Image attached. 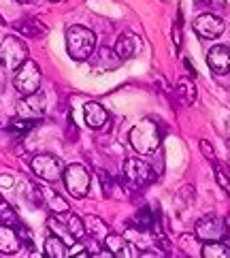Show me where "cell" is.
I'll return each mask as SVG.
<instances>
[{
	"label": "cell",
	"mask_w": 230,
	"mask_h": 258,
	"mask_svg": "<svg viewBox=\"0 0 230 258\" xmlns=\"http://www.w3.org/2000/svg\"><path fill=\"white\" fill-rule=\"evenodd\" d=\"M160 141H162V133H160V126L156 124L154 119L145 117L136 126H132L130 145L134 147V152H139L143 156L154 154V152H158Z\"/></svg>",
	"instance_id": "cell-1"
},
{
	"label": "cell",
	"mask_w": 230,
	"mask_h": 258,
	"mask_svg": "<svg viewBox=\"0 0 230 258\" xmlns=\"http://www.w3.org/2000/svg\"><path fill=\"white\" fill-rule=\"evenodd\" d=\"M66 49L75 62H86L96 49V36L86 26H70L66 30Z\"/></svg>",
	"instance_id": "cell-2"
},
{
	"label": "cell",
	"mask_w": 230,
	"mask_h": 258,
	"mask_svg": "<svg viewBox=\"0 0 230 258\" xmlns=\"http://www.w3.org/2000/svg\"><path fill=\"white\" fill-rule=\"evenodd\" d=\"M122 175H124V183L130 190H141L156 181V171L151 169V164L141 158H128L124 162Z\"/></svg>",
	"instance_id": "cell-3"
},
{
	"label": "cell",
	"mask_w": 230,
	"mask_h": 258,
	"mask_svg": "<svg viewBox=\"0 0 230 258\" xmlns=\"http://www.w3.org/2000/svg\"><path fill=\"white\" fill-rule=\"evenodd\" d=\"M28 60V47L20 36L9 34L0 41V67L5 71H17L22 64Z\"/></svg>",
	"instance_id": "cell-4"
},
{
	"label": "cell",
	"mask_w": 230,
	"mask_h": 258,
	"mask_svg": "<svg viewBox=\"0 0 230 258\" xmlns=\"http://www.w3.org/2000/svg\"><path fill=\"white\" fill-rule=\"evenodd\" d=\"M41 69L39 64L32 60H26L17 71H13V88L20 92L22 96H28L39 92L41 88Z\"/></svg>",
	"instance_id": "cell-5"
},
{
	"label": "cell",
	"mask_w": 230,
	"mask_h": 258,
	"mask_svg": "<svg viewBox=\"0 0 230 258\" xmlns=\"http://www.w3.org/2000/svg\"><path fill=\"white\" fill-rule=\"evenodd\" d=\"M230 233V226L224 218L219 216H205L200 218L194 226V235L200 241H226Z\"/></svg>",
	"instance_id": "cell-6"
},
{
	"label": "cell",
	"mask_w": 230,
	"mask_h": 258,
	"mask_svg": "<svg viewBox=\"0 0 230 258\" xmlns=\"http://www.w3.org/2000/svg\"><path fill=\"white\" fill-rule=\"evenodd\" d=\"M90 171L84 167V164H68L64 169V186H66L68 195H72L75 199H84L90 192Z\"/></svg>",
	"instance_id": "cell-7"
},
{
	"label": "cell",
	"mask_w": 230,
	"mask_h": 258,
	"mask_svg": "<svg viewBox=\"0 0 230 258\" xmlns=\"http://www.w3.org/2000/svg\"><path fill=\"white\" fill-rule=\"evenodd\" d=\"M30 167L34 171V175H39L41 179L45 181H58L64 177V164L62 160L58 158V156H53V154H39V156H34L32 162H30Z\"/></svg>",
	"instance_id": "cell-8"
},
{
	"label": "cell",
	"mask_w": 230,
	"mask_h": 258,
	"mask_svg": "<svg viewBox=\"0 0 230 258\" xmlns=\"http://www.w3.org/2000/svg\"><path fill=\"white\" fill-rule=\"evenodd\" d=\"M194 32L200 39H217L224 32V22L213 13H202L194 20Z\"/></svg>",
	"instance_id": "cell-9"
},
{
	"label": "cell",
	"mask_w": 230,
	"mask_h": 258,
	"mask_svg": "<svg viewBox=\"0 0 230 258\" xmlns=\"http://www.w3.org/2000/svg\"><path fill=\"white\" fill-rule=\"evenodd\" d=\"M17 113L20 117H32V119H41L45 113V94L43 92H34L22 98V103L17 105Z\"/></svg>",
	"instance_id": "cell-10"
},
{
	"label": "cell",
	"mask_w": 230,
	"mask_h": 258,
	"mask_svg": "<svg viewBox=\"0 0 230 258\" xmlns=\"http://www.w3.org/2000/svg\"><path fill=\"white\" fill-rule=\"evenodd\" d=\"M207 64H209L211 71L217 73V75H226L230 71V49L226 45H215V47H211L207 53Z\"/></svg>",
	"instance_id": "cell-11"
},
{
	"label": "cell",
	"mask_w": 230,
	"mask_h": 258,
	"mask_svg": "<svg viewBox=\"0 0 230 258\" xmlns=\"http://www.w3.org/2000/svg\"><path fill=\"white\" fill-rule=\"evenodd\" d=\"M22 245V237L15 226L0 224V254H17Z\"/></svg>",
	"instance_id": "cell-12"
},
{
	"label": "cell",
	"mask_w": 230,
	"mask_h": 258,
	"mask_svg": "<svg viewBox=\"0 0 230 258\" xmlns=\"http://www.w3.org/2000/svg\"><path fill=\"white\" fill-rule=\"evenodd\" d=\"M90 60H92V67L98 71H113L124 62L115 49H109V47H100L96 53H92Z\"/></svg>",
	"instance_id": "cell-13"
},
{
	"label": "cell",
	"mask_w": 230,
	"mask_h": 258,
	"mask_svg": "<svg viewBox=\"0 0 230 258\" xmlns=\"http://www.w3.org/2000/svg\"><path fill=\"white\" fill-rule=\"evenodd\" d=\"M84 119H86V124L92 128V131H98V128H103L109 122V113L100 103H86Z\"/></svg>",
	"instance_id": "cell-14"
},
{
	"label": "cell",
	"mask_w": 230,
	"mask_h": 258,
	"mask_svg": "<svg viewBox=\"0 0 230 258\" xmlns=\"http://www.w3.org/2000/svg\"><path fill=\"white\" fill-rule=\"evenodd\" d=\"M117 53H119V58L122 60H128V58H132L136 51H139V36L132 34V32H124V34H119L117 36V41H115V47H113Z\"/></svg>",
	"instance_id": "cell-15"
},
{
	"label": "cell",
	"mask_w": 230,
	"mask_h": 258,
	"mask_svg": "<svg viewBox=\"0 0 230 258\" xmlns=\"http://www.w3.org/2000/svg\"><path fill=\"white\" fill-rule=\"evenodd\" d=\"M15 30L22 32L24 36H30V39H39V36L47 34V26L39 20H34V17H26V20L15 24Z\"/></svg>",
	"instance_id": "cell-16"
},
{
	"label": "cell",
	"mask_w": 230,
	"mask_h": 258,
	"mask_svg": "<svg viewBox=\"0 0 230 258\" xmlns=\"http://www.w3.org/2000/svg\"><path fill=\"white\" fill-rule=\"evenodd\" d=\"M45 256L47 258H64L68 256V247H66V241L58 235H49L45 239Z\"/></svg>",
	"instance_id": "cell-17"
},
{
	"label": "cell",
	"mask_w": 230,
	"mask_h": 258,
	"mask_svg": "<svg viewBox=\"0 0 230 258\" xmlns=\"http://www.w3.org/2000/svg\"><path fill=\"white\" fill-rule=\"evenodd\" d=\"M84 222H86V233H88L90 237L98 239V241H105V239L109 237V226H107L100 218H96V216H86Z\"/></svg>",
	"instance_id": "cell-18"
},
{
	"label": "cell",
	"mask_w": 230,
	"mask_h": 258,
	"mask_svg": "<svg viewBox=\"0 0 230 258\" xmlns=\"http://www.w3.org/2000/svg\"><path fill=\"white\" fill-rule=\"evenodd\" d=\"M202 258H230V243L228 241H207L200 250Z\"/></svg>",
	"instance_id": "cell-19"
},
{
	"label": "cell",
	"mask_w": 230,
	"mask_h": 258,
	"mask_svg": "<svg viewBox=\"0 0 230 258\" xmlns=\"http://www.w3.org/2000/svg\"><path fill=\"white\" fill-rule=\"evenodd\" d=\"M105 245L113 252V256H132L134 254L130 250V245H128V241H126L124 237H119V235H111V233H109V237L105 239Z\"/></svg>",
	"instance_id": "cell-20"
},
{
	"label": "cell",
	"mask_w": 230,
	"mask_h": 258,
	"mask_svg": "<svg viewBox=\"0 0 230 258\" xmlns=\"http://www.w3.org/2000/svg\"><path fill=\"white\" fill-rule=\"evenodd\" d=\"M43 197H45V203H47V207L51 209V214H64V211H70L66 199H62L58 192H53V190H43Z\"/></svg>",
	"instance_id": "cell-21"
},
{
	"label": "cell",
	"mask_w": 230,
	"mask_h": 258,
	"mask_svg": "<svg viewBox=\"0 0 230 258\" xmlns=\"http://www.w3.org/2000/svg\"><path fill=\"white\" fill-rule=\"evenodd\" d=\"M36 124H39V119H32V117H17V119H13V122H9L7 131L11 133V135L22 137V135H26V133L34 131Z\"/></svg>",
	"instance_id": "cell-22"
},
{
	"label": "cell",
	"mask_w": 230,
	"mask_h": 258,
	"mask_svg": "<svg viewBox=\"0 0 230 258\" xmlns=\"http://www.w3.org/2000/svg\"><path fill=\"white\" fill-rule=\"evenodd\" d=\"M177 96L181 98L183 105H192L196 100V86L192 84V79H179L177 81Z\"/></svg>",
	"instance_id": "cell-23"
},
{
	"label": "cell",
	"mask_w": 230,
	"mask_h": 258,
	"mask_svg": "<svg viewBox=\"0 0 230 258\" xmlns=\"http://www.w3.org/2000/svg\"><path fill=\"white\" fill-rule=\"evenodd\" d=\"M134 226L139 230H151L156 226V216L149 207H141L134 216Z\"/></svg>",
	"instance_id": "cell-24"
},
{
	"label": "cell",
	"mask_w": 230,
	"mask_h": 258,
	"mask_svg": "<svg viewBox=\"0 0 230 258\" xmlns=\"http://www.w3.org/2000/svg\"><path fill=\"white\" fill-rule=\"evenodd\" d=\"M0 224H9V226H17V224H20L15 209L9 205L7 199H3V197H0Z\"/></svg>",
	"instance_id": "cell-25"
},
{
	"label": "cell",
	"mask_w": 230,
	"mask_h": 258,
	"mask_svg": "<svg viewBox=\"0 0 230 258\" xmlns=\"http://www.w3.org/2000/svg\"><path fill=\"white\" fill-rule=\"evenodd\" d=\"M213 167H215V179H217V183H219V186H222V188L228 192V195H230V177H228V173H226L222 167H219L217 160L213 162Z\"/></svg>",
	"instance_id": "cell-26"
},
{
	"label": "cell",
	"mask_w": 230,
	"mask_h": 258,
	"mask_svg": "<svg viewBox=\"0 0 230 258\" xmlns=\"http://www.w3.org/2000/svg\"><path fill=\"white\" fill-rule=\"evenodd\" d=\"M15 228H17V233H20V237H22V243H24L26 247H32V237H30V230L26 228L24 224H17Z\"/></svg>",
	"instance_id": "cell-27"
},
{
	"label": "cell",
	"mask_w": 230,
	"mask_h": 258,
	"mask_svg": "<svg viewBox=\"0 0 230 258\" xmlns=\"http://www.w3.org/2000/svg\"><path fill=\"white\" fill-rule=\"evenodd\" d=\"M200 152L205 154L211 162H215V160H217V158H215V152H213V145H211L209 141H200Z\"/></svg>",
	"instance_id": "cell-28"
},
{
	"label": "cell",
	"mask_w": 230,
	"mask_h": 258,
	"mask_svg": "<svg viewBox=\"0 0 230 258\" xmlns=\"http://www.w3.org/2000/svg\"><path fill=\"white\" fill-rule=\"evenodd\" d=\"M98 177H100V186H103L105 195L109 197V195H111V177H109L105 171H100V173H98Z\"/></svg>",
	"instance_id": "cell-29"
},
{
	"label": "cell",
	"mask_w": 230,
	"mask_h": 258,
	"mask_svg": "<svg viewBox=\"0 0 230 258\" xmlns=\"http://www.w3.org/2000/svg\"><path fill=\"white\" fill-rule=\"evenodd\" d=\"M173 39H175V47H181V24H175L173 28Z\"/></svg>",
	"instance_id": "cell-30"
},
{
	"label": "cell",
	"mask_w": 230,
	"mask_h": 258,
	"mask_svg": "<svg viewBox=\"0 0 230 258\" xmlns=\"http://www.w3.org/2000/svg\"><path fill=\"white\" fill-rule=\"evenodd\" d=\"M20 5H30V3H34V0H17Z\"/></svg>",
	"instance_id": "cell-31"
},
{
	"label": "cell",
	"mask_w": 230,
	"mask_h": 258,
	"mask_svg": "<svg viewBox=\"0 0 230 258\" xmlns=\"http://www.w3.org/2000/svg\"><path fill=\"white\" fill-rule=\"evenodd\" d=\"M226 133H228V137H230V117H228V122H226Z\"/></svg>",
	"instance_id": "cell-32"
},
{
	"label": "cell",
	"mask_w": 230,
	"mask_h": 258,
	"mask_svg": "<svg viewBox=\"0 0 230 258\" xmlns=\"http://www.w3.org/2000/svg\"><path fill=\"white\" fill-rule=\"evenodd\" d=\"M5 24V20H3V15H0V26H3Z\"/></svg>",
	"instance_id": "cell-33"
},
{
	"label": "cell",
	"mask_w": 230,
	"mask_h": 258,
	"mask_svg": "<svg viewBox=\"0 0 230 258\" xmlns=\"http://www.w3.org/2000/svg\"><path fill=\"white\" fill-rule=\"evenodd\" d=\"M228 154H230V141H228Z\"/></svg>",
	"instance_id": "cell-34"
},
{
	"label": "cell",
	"mask_w": 230,
	"mask_h": 258,
	"mask_svg": "<svg viewBox=\"0 0 230 258\" xmlns=\"http://www.w3.org/2000/svg\"><path fill=\"white\" fill-rule=\"evenodd\" d=\"M49 3H58V0H49Z\"/></svg>",
	"instance_id": "cell-35"
},
{
	"label": "cell",
	"mask_w": 230,
	"mask_h": 258,
	"mask_svg": "<svg viewBox=\"0 0 230 258\" xmlns=\"http://www.w3.org/2000/svg\"><path fill=\"white\" fill-rule=\"evenodd\" d=\"M205 3H211V0H205Z\"/></svg>",
	"instance_id": "cell-36"
}]
</instances>
